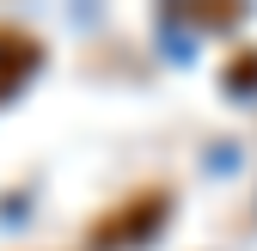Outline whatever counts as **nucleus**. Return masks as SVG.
<instances>
[{"label": "nucleus", "mask_w": 257, "mask_h": 251, "mask_svg": "<svg viewBox=\"0 0 257 251\" xmlns=\"http://www.w3.org/2000/svg\"><path fill=\"white\" fill-rule=\"evenodd\" d=\"M178 13H184L190 25H202V31H227V25L245 19V7H233V0H214V7H208V0H184Z\"/></svg>", "instance_id": "3"}, {"label": "nucleus", "mask_w": 257, "mask_h": 251, "mask_svg": "<svg viewBox=\"0 0 257 251\" xmlns=\"http://www.w3.org/2000/svg\"><path fill=\"white\" fill-rule=\"evenodd\" d=\"M37 68H43V43L31 37L25 25H7V19H0V104H7Z\"/></svg>", "instance_id": "2"}, {"label": "nucleus", "mask_w": 257, "mask_h": 251, "mask_svg": "<svg viewBox=\"0 0 257 251\" xmlns=\"http://www.w3.org/2000/svg\"><path fill=\"white\" fill-rule=\"evenodd\" d=\"M166 214H172V190L166 184H141L135 196H122L116 208H104L86 227V245L92 251H128V245H141L166 227Z\"/></svg>", "instance_id": "1"}]
</instances>
